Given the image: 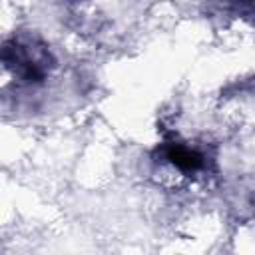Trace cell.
<instances>
[{"instance_id":"obj_1","label":"cell","mask_w":255,"mask_h":255,"mask_svg":"<svg viewBox=\"0 0 255 255\" xmlns=\"http://www.w3.org/2000/svg\"><path fill=\"white\" fill-rule=\"evenodd\" d=\"M165 161L183 175L197 173L205 167V155L187 143H169L163 149Z\"/></svg>"}]
</instances>
